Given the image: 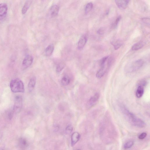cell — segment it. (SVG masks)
Segmentation results:
<instances>
[{
    "instance_id": "obj_20",
    "label": "cell",
    "mask_w": 150,
    "mask_h": 150,
    "mask_svg": "<svg viewBox=\"0 0 150 150\" xmlns=\"http://www.w3.org/2000/svg\"><path fill=\"white\" fill-rule=\"evenodd\" d=\"M93 7L92 3H90L88 4L86 6L85 9V12L86 14L88 13L92 10Z\"/></svg>"
},
{
    "instance_id": "obj_5",
    "label": "cell",
    "mask_w": 150,
    "mask_h": 150,
    "mask_svg": "<svg viewBox=\"0 0 150 150\" xmlns=\"http://www.w3.org/2000/svg\"><path fill=\"white\" fill-rule=\"evenodd\" d=\"M8 11L7 4L2 3L0 4V21L4 20L6 17Z\"/></svg>"
},
{
    "instance_id": "obj_17",
    "label": "cell",
    "mask_w": 150,
    "mask_h": 150,
    "mask_svg": "<svg viewBox=\"0 0 150 150\" xmlns=\"http://www.w3.org/2000/svg\"><path fill=\"white\" fill-rule=\"evenodd\" d=\"M144 93V87L139 86L136 90V95L138 98H140L143 96Z\"/></svg>"
},
{
    "instance_id": "obj_29",
    "label": "cell",
    "mask_w": 150,
    "mask_h": 150,
    "mask_svg": "<svg viewBox=\"0 0 150 150\" xmlns=\"http://www.w3.org/2000/svg\"><path fill=\"white\" fill-rule=\"evenodd\" d=\"M104 33V29L103 28H100L97 31V33L100 35H103Z\"/></svg>"
},
{
    "instance_id": "obj_9",
    "label": "cell",
    "mask_w": 150,
    "mask_h": 150,
    "mask_svg": "<svg viewBox=\"0 0 150 150\" xmlns=\"http://www.w3.org/2000/svg\"><path fill=\"white\" fill-rule=\"evenodd\" d=\"M100 97V94L98 93H97L93 96L91 97L88 103V107H91L93 106L98 101Z\"/></svg>"
},
{
    "instance_id": "obj_3",
    "label": "cell",
    "mask_w": 150,
    "mask_h": 150,
    "mask_svg": "<svg viewBox=\"0 0 150 150\" xmlns=\"http://www.w3.org/2000/svg\"><path fill=\"white\" fill-rule=\"evenodd\" d=\"M23 100L20 96H17L15 99V104L13 110L14 113L18 114L20 112L22 108Z\"/></svg>"
},
{
    "instance_id": "obj_2",
    "label": "cell",
    "mask_w": 150,
    "mask_h": 150,
    "mask_svg": "<svg viewBox=\"0 0 150 150\" xmlns=\"http://www.w3.org/2000/svg\"><path fill=\"white\" fill-rule=\"evenodd\" d=\"M10 87L11 91L14 93H24L25 91L24 83L18 79L13 80L10 83Z\"/></svg>"
},
{
    "instance_id": "obj_7",
    "label": "cell",
    "mask_w": 150,
    "mask_h": 150,
    "mask_svg": "<svg viewBox=\"0 0 150 150\" xmlns=\"http://www.w3.org/2000/svg\"><path fill=\"white\" fill-rule=\"evenodd\" d=\"M130 1L131 0H115L117 6L121 10L125 9Z\"/></svg>"
},
{
    "instance_id": "obj_16",
    "label": "cell",
    "mask_w": 150,
    "mask_h": 150,
    "mask_svg": "<svg viewBox=\"0 0 150 150\" xmlns=\"http://www.w3.org/2000/svg\"><path fill=\"white\" fill-rule=\"evenodd\" d=\"M144 43L142 41H140L134 44L132 48L133 50H136L142 48L144 46Z\"/></svg>"
},
{
    "instance_id": "obj_21",
    "label": "cell",
    "mask_w": 150,
    "mask_h": 150,
    "mask_svg": "<svg viewBox=\"0 0 150 150\" xmlns=\"http://www.w3.org/2000/svg\"><path fill=\"white\" fill-rule=\"evenodd\" d=\"M134 142L133 141H130L126 142L123 146L125 149H127L131 148L134 144Z\"/></svg>"
},
{
    "instance_id": "obj_28",
    "label": "cell",
    "mask_w": 150,
    "mask_h": 150,
    "mask_svg": "<svg viewBox=\"0 0 150 150\" xmlns=\"http://www.w3.org/2000/svg\"><path fill=\"white\" fill-rule=\"evenodd\" d=\"M121 16H119L118 18L116 20L114 24V26L115 27L116 26L118 23L121 20Z\"/></svg>"
},
{
    "instance_id": "obj_25",
    "label": "cell",
    "mask_w": 150,
    "mask_h": 150,
    "mask_svg": "<svg viewBox=\"0 0 150 150\" xmlns=\"http://www.w3.org/2000/svg\"><path fill=\"white\" fill-rule=\"evenodd\" d=\"M122 44L119 41H117L115 43V45H114V48L115 50H117L121 46Z\"/></svg>"
},
{
    "instance_id": "obj_24",
    "label": "cell",
    "mask_w": 150,
    "mask_h": 150,
    "mask_svg": "<svg viewBox=\"0 0 150 150\" xmlns=\"http://www.w3.org/2000/svg\"><path fill=\"white\" fill-rule=\"evenodd\" d=\"M73 130L72 127L71 125H68L66 128V132L67 134H70Z\"/></svg>"
},
{
    "instance_id": "obj_23",
    "label": "cell",
    "mask_w": 150,
    "mask_h": 150,
    "mask_svg": "<svg viewBox=\"0 0 150 150\" xmlns=\"http://www.w3.org/2000/svg\"><path fill=\"white\" fill-rule=\"evenodd\" d=\"M64 67V64L63 63H60L57 66L56 71L58 72L61 71Z\"/></svg>"
},
{
    "instance_id": "obj_18",
    "label": "cell",
    "mask_w": 150,
    "mask_h": 150,
    "mask_svg": "<svg viewBox=\"0 0 150 150\" xmlns=\"http://www.w3.org/2000/svg\"><path fill=\"white\" fill-rule=\"evenodd\" d=\"M32 3V2L30 1H28L25 3L22 10V13L23 15L25 14L29 8Z\"/></svg>"
},
{
    "instance_id": "obj_8",
    "label": "cell",
    "mask_w": 150,
    "mask_h": 150,
    "mask_svg": "<svg viewBox=\"0 0 150 150\" xmlns=\"http://www.w3.org/2000/svg\"><path fill=\"white\" fill-rule=\"evenodd\" d=\"M80 134L78 132H75L71 135V145L74 146L79 141L81 138Z\"/></svg>"
},
{
    "instance_id": "obj_6",
    "label": "cell",
    "mask_w": 150,
    "mask_h": 150,
    "mask_svg": "<svg viewBox=\"0 0 150 150\" xmlns=\"http://www.w3.org/2000/svg\"><path fill=\"white\" fill-rule=\"evenodd\" d=\"M34 58L33 57L29 55L26 56L24 59L22 63L24 69H26L29 67L32 64Z\"/></svg>"
},
{
    "instance_id": "obj_12",
    "label": "cell",
    "mask_w": 150,
    "mask_h": 150,
    "mask_svg": "<svg viewBox=\"0 0 150 150\" xmlns=\"http://www.w3.org/2000/svg\"><path fill=\"white\" fill-rule=\"evenodd\" d=\"M19 145L21 148L25 149L28 146L29 143L26 139L21 137L19 139Z\"/></svg>"
},
{
    "instance_id": "obj_10",
    "label": "cell",
    "mask_w": 150,
    "mask_h": 150,
    "mask_svg": "<svg viewBox=\"0 0 150 150\" xmlns=\"http://www.w3.org/2000/svg\"><path fill=\"white\" fill-rule=\"evenodd\" d=\"M87 41V37L86 35H83L80 39L78 43V48L79 50L83 49L85 46Z\"/></svg>"
},
{
    "instance_id": "obj_26",
    "label": "cell",
    "mask_w": 150,
    "mask_h": 150,
    "mask_svg": "<svg viewBox=\"0 0 150 150\" xmlns=\"http://www.w3.org/2000/svg\"><path fill=\"white\" fill-rule=\"evenodd\" d=\"M142 21L145 24L147 25H149L150 19L148 18H143L142 19Z\"/></svg>"
},
{
    "instance_id": "obj_15",
    "label": "cell",
    "mask_w": 150,
    "mask_h": 150,
    "mask_svg": "<svg viewBox=\"0 0 150 150\" xmlns=\"http://www.w3.org/2000/svg\"><path fill=\"white\" fill-rule=\"evenodd\" d=\"M54 49V46L52 44L49 45L45 50L46 55L47 56H50L52 54Z\"/></svg>"
},
{
    "instance_id": "obj_22",
    "label": "cell",
    "mask_w": 150,
    "mask_h": 150,
    "mask_svg": "<svg viewBox=\"0 0 150 150\" xmlns=\"http://www.w3.org/2000/svg\"><path fill=\"white\" fill-rule=\"evenodd\" d=\"M109 57H105L102 58L100 61V64L101 67L105 65Z\"/></svg>"
},
{
    "instance_id": "obj_27",
    "label": "cell",
    "mask_w": 150,
    "mask_h": 150,
    "mask_svg": "<svg viewBox=\"0 0 150 150\" xmlns=\"http://www.w3.org/2000/svg\"><path fill=\"white\" fill-rule=\"evenodd\" d=\"M146 132H143L139 135L138 138L140 139H143L145 138L146 137Z\"/></svg>"
},
{
    "instance_id": "obj_19",
    "label": "cell",
    "mask_w": 150,
    "mask_h": 150,
    "mask_svg": "<svg viewBox=\"0 0 150 150\" xmlns=\"http://www.w3.org/2000/svg\"><path fill=\"white\" fill-rule=\"evenodd\" d=\"M70 82V79L69 77L66 75L62 78L61 81V83L62 85L65 86L68 85Z\"/></svg>"
},
{
    "instance_id": "obj_11",
    "label": "cell",
    "mask_w": 150,
    "mask_h": 150,
    "mask_svg": "<svg viewBox=\"0 0 150 150\" xmlns=\"http://www.w3.org/2000/svg\"><path fill=\"white\" fill-rule=\"evenodd\" d=\"M59 10V8L57 5L52 6L50 8L49 13L50 17L53 18L56 17L58 15Z\"/></svg>"
},
{
    "instance_id": "obj_14",
    "label": "cell",
    "mask_w": 150,
    "mask_h": 150,
    "mask_svg": "<svg viewBox=\"0 0 150 150\" xmlns=\"http://www.w3.org/2000/svg\"><path fill=\"white\" fill-rule=\"evenodd\" d=\"M106 70L105 65L101 67L96 74V77L98 79L102 78L104 75Z\"/></svg>"
},
{
    "instance_id": "obj_4",
    "label": "cell",
    "mask_w": 150,
    "mask_h": 150,
    "mask_svg": "<svg viewBox=\"0 0 150 150\" xmlns=\"http://www.w3.org/2000/svg\"><path fill=\"white\" fill-rule=\"evenodd\" d=\"M143 64V61L142 60H138L129 64L127 70L129 72L135 71L140 68Z\"/></svg>"
},
{
    "instance_id": "obj_13",
    "label": "cell",
    "mask_w": 150,
    "mask_h": 150,
    "mask_svg": "<svg viewBox=\"0 0 150 150\" xmlns=\"http://www.w3.org/2000/svg\"><path fill=\"white\" fill-rule=\"evenodd\" d=\"M36 82V79L33 77L30 80L28 85V89L29 92H32L34 89Z\"/></svg>"
},
{
    "instance_id": "obj_30",
    "label": "cell",
    "mask_w": 150,
    "mask_h": 150,
    "mask_svg": "<svg viewBox=\"0 0 150 150\" xmlns=\"http://www.w3.org/2000/svg\"><path fill=\"white\" fill-rule=\"evenodd\" d=\"M14 113V112L13 110V111H11L9 112L8 114V118L10 119L11 120L13 116Z\"/></svg>"
},
{
    "instance_id": "obj_1",
    "label": "cell",
    "mask_w": 150,
    "mask_h": 150,
    "mask_svg": "<svg viewBox=\"0 0 150 150\" xmlns=\"http://www.w3.org/2000/svg\"><path fill=\"white\" fill-rule=\"evenodd\" d=\"M120 107L121 110L124 116L132 125L140 128L145 127L146 125L145 122L130 111L124 105L121 104Z\"/></svg>"
}]
</instances>
